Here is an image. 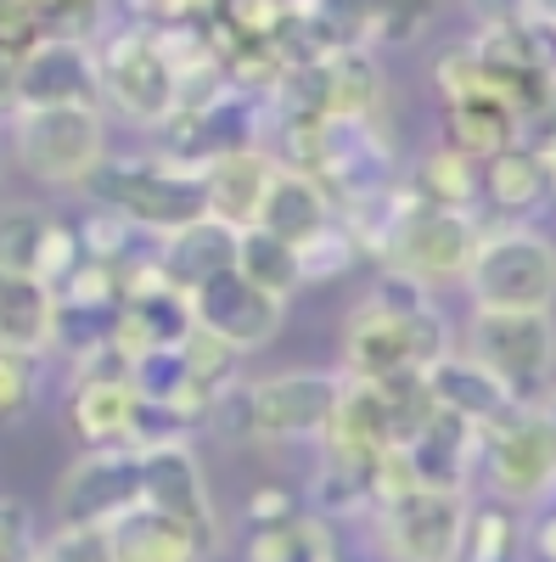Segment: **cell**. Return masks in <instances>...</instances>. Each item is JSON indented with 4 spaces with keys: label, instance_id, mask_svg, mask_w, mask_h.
I'll return each instance as SVG.
<instances>
[{
    "label": "cell",
    "instance_id": "16",
    "mask_svg": "<svg viewBox=\"0 0 556 562\" xmlns=\"http://www.w3.org/2000/svg\"><path fill=\"white\" fill-rule=\"evenodd\" d=\"M275 175H282V158L270 147H237V153H219L203 164V209L208 220L230 225V231H248L259 225V209L270 198Z\"/></svg>",
    "mask_w": 556,
    "mask_h": 562
},
{
    "label": "cell",
    "instance_id": "33",
    "mask_svg": "<svg viewBox=\"0 0 556 562\" xmlns=\"http://www.w3.org/2000/svg\"><path fill=\"white\" fill-rule=\"evenodd\" d=\"M534 551H540V562H556V506L551 501H545L540 524H534Z\"/></svg>",
    "mask_w": 556,
    "mask_h": 562
},
{
    "label": "cell",
    "instance_id": "35",
    "mask_svg": "<svg viewBox=\"0 0 556 562\" xmlns=\"http://www.w3.org/2000/svg\"><path fill=\"white\" fill-rule=\"evenodd\" d=\"M540 405H545V416H551V428H556V394H551V400H540Z\"/></svg>",
    "mask_w": 556,
    "mask_h": 562
},
{
    "label": "cell",
    "instance_id": "32",
    "mask_svg": "<svg viewBox=\"0 0 556 562\" xmlns=\"http://www.w3.org/2000/svg\"><path fill=\"white\" fill-rule=\"evenodd\" d=\"M39 546V529L29 518V506L12 501V495H0V562H29Z\"/></svg>",
    "mask_w": 556,
    "mask_h": 562
},
{
    "label": "cell",
    "instance_id": "22",
    "mask_svg": "<svg viewBox=\"0 0 556 562\" xmlns=\"http://www.w3.org/2000/svg\"><path fill=\"white\" fill-rule=\"evenodd\" d=\"M332 220H338V209H332V198H327V186H320L315 175H298V169L282 164V175H275L270 198H264V209H259V225L270 231L275 243L304 248V243L320 237Z\"/></svg>",
    "mask_w": 556,
    "mask_h": 562
},
{
    "label": "cell",
    "instance_id": "18",
    "mask_svg": "<svg viewBox=\"0 0 556 562\" xmlns=\"http://www.w3.org/2000/svg\"><path fill=\"white\" fill-rule=\"evenodd\" d=\"M152 270H158L163 288H174V293L192 299V293L208 288V281H219V276L237 270V231L219 225V220L185 225V231H174V237L152 243Z\"/></svg>",
    "mask_w": 556,
    "mask_h": 562
},
{
    "label": "cell",
    "instance_id": "30",
    "mask_svg": "<svg viewBox=\"0 0 556 562\" xmlns=\"http://www.w3.org/2000/svg\"><path fill=\"white\" fill-rule=\"evenodd\" d=\"M39 383H45L39 355H7L0 349V428H12V422H23L39 405Z\"/></svg>",
    "mask_w": 556,
    "mask_h": 562
},
{
    "label": "cell",
    "instance_id": "23",
    "mask_svg": "<svg viewBox=\"0 0 556 562\" xmlns=\"http://www.w3.org/2000/svg\"><path fill=\"white\" fill-rule=\"evenodd\" d=\"M107 535H113L118 562H208L214 557L185 524L163 518V512H152V506H135L129 518H118Z\"/></svg>",
    "mask_w": 556,
    "mask_h": 562
},
{
    "label": "cell",
    "instance_id": "11",
    "mask_svg": "<svg viewBox=\"0 0 556 562\" xmlns=\"http://www.w3.org/2000/svg\"><path fill=\"white\" fill-rule=\"evenodd\" d=\"M18 108H102L97 45L73 34H45L12 63V113Z\"/></svg>",
    "mask_w": 556,
    "mask_h": 562
},
{
    "label": "cell",
    "instance_id": "1",
    "mask_svg": "<svg viewBox=\"0 0 556 562\" xmlns=\"http://www.w3.org/2000/svg\"><path fill=\"white\" fill-rule=\"evenodd\" d=\"M343 355H349L354 383L422 378L439 355H450V326L433 310L428 288H416L399 270H383L377 288L365 293V304L349 315Z\"/></svg>",
    "mask_w": 556,
    "mask_h": 562
},
{
    "label": "cell",
    "instance_id": "37",
    "mask_svg": "<svg viewBox=\"0 0 556 562\" xmlns=\"http://www.w3.org/2000/svg\"><path fill=\"white\" fill-rule=\"evenodd\" d=\"M90 7H97V0H90Z\"/></svg>",
    "mask_w": 556,
    "mask_h": 562
},
{
    "label": "cell",
    "instance_id": "9",
    "mask_svg": "<svg viewBox=\"0 0 556 562\" xmlns=\"http://www.w3.org/2000/svg\"><path fill=\"white\" fill-rule=\"evenodd\" d=\"M467 355L489 366L518 400H540L556 371V315L551 310H473Z\"/></svg>",
    "mask_w": 556,
    "mask_h": 562
},
{
    "label": "cell",
    "instance_id": "4",
    "mask_svg": "<svg viewBox=\"0 0 556 562\" xmlns=\"http://www.w3.org/2000/svg\"><path fill=\"white\" fill-rule=\"evenodd\" d=\"M473 310H551L556 304V243L534 225L484 231L461 276Z\"/></svg>",
    "mask_w": 556,
    "mask_h": 562
},
{
    "label": "cell",
    "instance_id": "19",
    "mask_svg": "<svg viewBox=\"0 0 556 562\" xmlns=\"http://www.w3.org/2000/svg\"><path fill=\"white\" fill-rule=\"evenodd\" d=\"M0 349L39 360L57 349V293L12 265H0Z\"/></svg>",
    "mask_w": 556,
    "mask_h": 562
},
{
    "label": "cell",
    "instance_id": "12",
    "mask_svg": "<svg viewBox=\"0 0 556 562\" xmlns=\"http://www.w3.org/2000/svg\"><path fill=\"white\" fill-rule=\"evenodd\" d=\"M141 450V506L163 512V518L185 524L208 551H219V506L208 495V473L197 450L185 439H152V445H135Z\"/></svg>",
    "mask_w": 556,
    "mask_h": 562
},
{
    "label": "cell",
    "instance_id": "26",
    "mask_svg": "<svg viewBox=\"0 0 556 562\" xmlns=\"http://www.w3.org/2000/svg\"><path fill=\"white\" fill-rule=\"evenodd\" d=\"M237 276H242V281H253L259 293L282 299V304L293 299V288H304V276H298V248L275 243L264 225L237 231Z\"/></svg>",
    "mask_w": 556,
    "mask_h": 562
},
{
    "label": "cell",
    "instance_id": "6",
    "mask_svg": "<svg viewBox=\"0 0 556 562\" xmlns=\"http://www.w3.org/2000/svg\"><path fill=\"white\" fill-rule=\"evenodd\" d=\"M478 467L495 501L506 506H534L556 495V428L540 400L512 405L495 428H484Z\"/></svg>",
    "mask_w": 556,
    "mask_h": 562
},
{
    "label": "cell",
    "instance_id": "27",
    "mask_svg": "<svg viewBox=\"0 0 556 562\" xmlns=\"http://www.w3.org/2000/svg\"><path fill=\"white\" fill-rule=\"evenodd\" d=\"M410 198H416V203H433V209L478 214V164L461 158V153H450V147H439V153L422 158V169H416Z\"/></svg>",
    "mask_w": 556,
    "mask_h": 562
},
{
    "label": "cell",
    "instance_id": "31",
    "mask_svg": "<svg viewBox=\"0 0 556 562\" xmlns=\"http://www.w3.org/2000/svg\"><path fill=\"white\" fill-rule=\"evenodd\" d=\"M29 562H118L107 529H79V524H52V535H39Z\"/></svg>",
    "mask_w": 556,
    "mask_h": 562
},
{
    "label": "cell",
    "instance_id": "20",
    "mask_svg": "<svg viewBox=\"0 0 556 562\" xmlns=\"http://www.w3.org/2000/svg\"><path fill=\"white\" fill-rule=\"evenodd\" d=\"M551 192H556V169L534 147H523V140L506 147V153H495L489 164H478V203L506 214V220L540 214L551 203Z\"/></svg>",
    "mask_w": 556,
    "mask_h": 562
},
{
    "label": "cell",
    "instance_id": "29",
    "mask_svg": "<svg viewBox=\"0 0 556 562\" xmlns=\"http://www.w3.org/2000/svg\"><path fill=\"white\" fill-rule=\"evenodd\" d=\"M360 237L343 225V220H332L320 237H309L304 248H298V276L304 281H332V276H343L349 265H360Z\"/></svg>",
    "mask_w": 556,
    "mask_h": 562
},
{
    "label": "cell",
    "instance_id": "17",
    "mask_svg": "<svg viewBox=\"0 0 556 562\" xmlns=\"http://www.w3.org/2000/svg\"><path fill=\"white\" fill-rule=\"evenodd\" d=\"M422 389H428L433 411L467 422V428H478V434L495 428V422L512 411V405H523V400L506 389L489 366H478L473 355H439V360L422 371Z\"/></svg>",
    "mask_w": 556,
    "mask_h": 562
},
{
    "label": "cell",
    "instance_id": "5",
    "mask_svg": "<svg viewBox=\"0 0 556 562\" xmlns=\"http://www.w3.org/2000/svg\"><path fill=\"white\" fill-rule=\"evenodd\" d=\"M97 74H102V102H113L129 124L163 130L180 113V68L174 45L158 29H124L97 45Z\"/></svg>",
    "mask_w": 556,
    "mask_h": 562
},
{
    "label": "cell",
    "instance_id": "10",
    "mask_svg": "<svg viewBox=\"0 0 556 562\" xmlns=\"http://www.w3.org/2000/svg\"><path fill=\"white\" fill-rule=\"evenodd\" d=\"M467 490L416 484L394 506L377 512V546L388 562H455L467 529Z\"/></svg>",
    "mask_w": 556,
    "mask_h": 562
},
{
    "label": "cell",
    "instance_id": "28",
    "mask_svg": "<svg viewBox=\"0 0 556 562\" xmlns=\"http://www.w3.org/2000/svg\"><path fill=\"white\" fill-rule=\"evenodd\" d=\"M523 540V524H518V512L495 501V495H478L467 506V529H461V557L455 562H512Z\"/></svg>",
    "mask_w": 556,
    "mask_h": 562
},
{
    "label": "cell",
    "instance_id": "24",
    "mask_svg": "<svg viewBox=\"0 0 556 562\" xmlns=\"http://www.w3.org/2000/svg\"><path fill=\"white\" fill-rule=\"evenodd\" d=\"M332 524L320 518V512H293V518L282 524H264V529H248V546L242 557L248 562H320V557H332Z\"/></svg>",
    "mask_w": 556,
    "mask_h": 562
},
{
    "label": "cell",
    "instance_id": "7",
    "mask_svg": "<svg viewBox=\"0 0 556 562\" xmlns=\"http://www.w3.org/2000/svg\"><path fill=\"white\" fill-rule=\"evenodd\" d=\"M478 214H461V209H433V203H416L405 198L388 237L377 248L383 270H399L410 276L416 288H439V281H461L473 265V248H478Z\"/></svg>",
    "mask_w": 556,
    "mask_h": 562
},
{
    "label": "cell",
    "instance_id": "34",
    "mask_svg": "<svg viewBox=\"0 0 556 562\" xmlns=\"http://www.w3.org/2000/svg\"><path fill=\"white\" fill-rule=\"evenodd\" d=\"M523 18L540 29H556V0H523Z\"/></svg>",
    "mask_w": 556,
    "mask_h": 562
},
{
    "label": "cell",
    "instance_id": "25",
    "mask_svg": "<svg viewBox=\"0 0 556 562\" xmlns=\"http://www.w3.org/2000/svg\"><path fill=\"white\" fill-rule=\"evenodd\" d=\"M506 147H518V113L506 102L478 97V102H455L450 108V153L473 158V164H489Z\"/></svg>",
    "mask_w": 556,
    "mask_h": 562
},
{
    "label": "cell",
    "instance_id": "8",
    "mask_svg": "<svg viewBox=\"0 0 556 562\" xmlns=\"http://www.w3.org/2000/svg\"><path fill=\"white\" fill-rule=\"evenodd\" d=\"M343 400L338 371H275L248 383L242 445H320L332 428V411Z\"/></svg>",
    "mask_w": 556,
    "mask_h": 562
},
{
    "label": "cell",
    "instance_id": "13",
    "mask_svg": "<svg viewBox=\"0 0 556 562\" xmlns=\"http://www.w3.org/2000/svg\"><path fill=\"white\" fill-rule=\"evenodd\" d=\"M141 506V450H84L57 484V524L113 529Z\"/></svg>",
    "mask_w": 556,
    "mask_h": 562
},
{
    "label": "cell",
    "instance_id": "14",
    "mask_svg": "<svg viewBox=\"0 0 556 562\" xmlns=\"http://www.w3.org/2000/svg\"><path fill=\"white\" fill-rule=\"evenodd\" d=\"M282 315H287V304L270 299V293H259L253 281H242L237 270L219 276V281H208L203 293H192L197 333L219 338L225 349H237V355H253V349L275 344V333H282Z\"/></svg>",
    "mask_w": 556,
    "mask_h": 562
},
{
    "label": "cell",
    "instance_id": "15",
    "mask_svg": "<svg viewBox=\"0 0 556 562\" xmlns=\"http://www.w3.org/2000/svg\"><path fill=\"white\" fill-rule=\"evenodd\" d=\"M79 259H84L79 225L57 220L52 209H34V203H0V265L29 270L45 288H57Z\"/></svg>",
    "mask_w": 556,
    "mask_h": 562
},
{
    "label": "cell",
    "instance_id": "36",
    "mask_svg": "<svg viewBox=\"0 0 556 562\" xmlns=\"http://www.w3.org/2000/svg\"><path fill=\"white\" fill-rule=\"evenodd\" d=\"M320 562H343V557H338V551H332V557H320Z\"/></svg>",
    "mask_w": 556,
    "mask_h": 562
},
{
    "label": "cell",
    "instance_id": "2",
    "mask_svg": "<svg viewBox=\"0 0 556 562\" xmlns=\"http://www.w3.org/2000/svg\"><path fill=\"white\" fill-rule=\"evenodd\" d=\"M79 192L102 214H118L129 231H141V237H152V243L208 220V209H203V169H185V164H174L163 153H147V158L107 153Z\"/></svg>",
    "mask_w": 556,
    "mask_h": 562
},
{
    "label": "cell",
    "instance_id": "21",
    "mask_svg": "<svg viewBox=\"0 0 556 562\" xmlns=\"http://www.w3.org/2000/svg\"><path fill=\"white\" fill-rule=\"evenodd\" d=\"M478 445H484L478 428H467V422H455V416L433 411L399 450L410 456V467H416V479H422V484L467 490V473L478 467Z\"/></svg>",
    "mask_w": 556,
    "mask_h": 562
},
{
    "label": "cell",
    "instance_id": "3",
    "mask_svg": "<svg viewBox=\"0 0 556 562\" xmlns=\"http://www.w3.org/2000/svg\"><path fill=\"white\" fill-rule=\"evenodd\" d=\"M12 158L29 180L52 186V192H79L107 158V119L102 108H18Z\"/></svg>",
    "mask_w": 556,
    "mask_h": 562
}]
</instances>
